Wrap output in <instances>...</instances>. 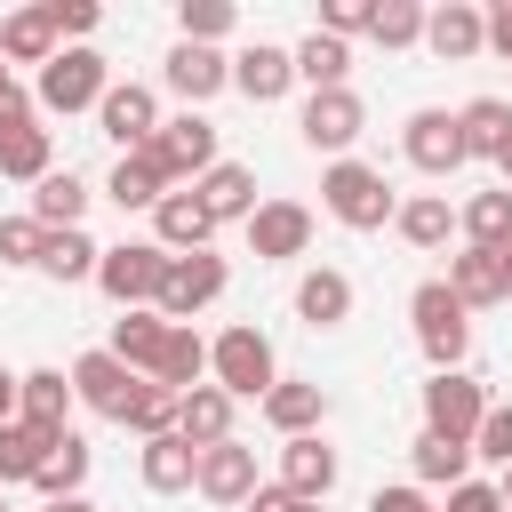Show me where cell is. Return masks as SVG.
<instances>
[{
  "mask_svg": "<svg viewBox=\"0 0 512 512\" xmlns=\"http://www.w3.org/2000/svg\"><path fill=\"white\" fill-rule=\"evenodd\" d=\"M480 24H488V48H496V56H512V0H496Z\"/></svg>",
  "mask_w": 512,
  "mask_h": 512,
  "instance_id": "f5cc1de1",
  "label": "cell"
},
{
  "mask_svg": "<svg viewBox=\"0 0 512 512\" xmlns=\"http://www.w3.org/2000/svg\"><path fill=\"white\" fill-rule=\"evenodd\" d=\"M496 168H504V192H512V136H504V152H496Z\"/></svg>",
  "mask_w": 512,
  "mask_h": 512,
  "instance_id": "9f6ffc18",
  "label": "cell"
},
{
  "mask_svg": "<svg viewBox=\"0 0 512 512\" xmlns=\"http://www.w3.org/2000/svg\"><path fill=\"white\" fill-rule=\"evenodd\" d=\"M160 80H168L184 104H208L216 88H232V64H224L216 48H192V40H176V48H168V64H160Z\"/></svg>",
  "mask_w": 512,
  "mask_h": 512,
  "instance_id": "ffe728a7",
  "label": "cell"
},
{
  "mask_svg": "<svg viewBox=\"0 0 512 512\" xmlns=\"http://www.w3.org/2000/svg\"><path fill=\"white\" fill-rule=\"evenodd\" d=\"M160 272H168V256H160L152 240H120V248H104V264H96V288H104L120 312H144V304L160 296Z\"/></svg>",
  "mask_w": 512,
  "mask_h": 512,
  "instance_id": "ba28073f",
  "label": "cell"
},
{
  "mask_svg": "<svg viewBox=\"0 0 512 512\" xmlns=\"http://www.w3.org/2000/svg\"><path fill=\"white\" fill-rule=\"evenodd\" d=\"M176 24H184V40H192V48H216V40L232 32V0H184V8H176Z\"/></svg>",
  "mask_w": 512,
  "mask_h": 512,
  "instance_id": "7bdbcfd3",
  "label": "cell"
},
{
  "mask_svg": "<svg viewBox=\"0 0 512 512\" xmlns=\"http://www.w3.org/2000/svg\"><path fill=\"white\" fill-rule=\"evenodd\" d=\"M104 56L96 48H56L48 64H40V112H88V104H104Z\"/></svg>",
  "mask_w": 512,
  "mask_h": 512,
  "instance_id": "52a82bcc",
  "label": "cell"
},
{
  "mask_svg": "<svg viewBox=\"0 0 512 512\" xmlns=\"http://www.w3.org/2000/svg\"><path fill=\"white\" fill-rule=\"evenodd\" d=\"M96 264H104V248H96L88 232H48V240H40V272L64 280V288H72V280H96Z\"/></svg>",
  "mask_w": 512,
  "mask_h": 512,
  "instance_id": "d6a6232c",
  "label": "cell"
},
{
  "mask_svg": "<svg viewBox=\"0 0 512 512\" xmlns=\"http://www.w3.org/2000/svg\"><path fill=\"white\" fill-rule=\"evenodd\" d=\"M248 248H256V264H288V256H304V248H312V208H296V200H256V216H248Z\"/></svg>",
  "mask_w": 512,
  "mask_h": 512,
  "instance_id": "30bf717a",
  "label": "cell"
},
{
  "mask_svg": "<svg viewBox=\"0 0 512 512\" xmlns=\"http://www.w3.org/2000/svg\"><path fill=\"white\" fill-rule=\"evenodd\" d=\"M496 496H504V512H512V464H504V480H496Z\"/></svg>",
  "mask_w": 512,
  "mask_h": 512,
  "instance_id": "6f0895ef",
  "label": "cell"
},
{
  "mask_svg": "<svg viewBox=\"0 0 512 512\" xmlns=\"http://www.w3.org/2000/svg\"><path fill=\"white\" fill-rule=\"evenodd\" d=\"M400 240L408 248H440L448 232H456V208H448V192H416V200H400Z\"/></svg>",
  "mask_w": 512,
  "mask_h": 512,
  "instance_id": "1f68e13d",
  "label": "cell"
},
{
  "mask_svg": "<svg viewBox=\"0 0 512 512\" xmlns=\"http://www.w3.org/2000/svg\"><path fill=\"white\" fill-rule=\"evenodd\" d=\"M280 488L304 496V504H320V496L336 488V448H328L320 432H296V440L280 448Z\"/></svg>",
  "mask_w": 512,
  "mask_h": 512,
  "instance_id": "d6986e66",
  "label": "cell"
},
{
  "mask_svg": "<svg viewBox=\"0 0 512 512\" xmlns=\"http://www.w3.org/2000/svg\"><path fill=\"white\" fill-rule=\"evenodd\" d=\"M232 392H216V384H192L184 400H176V440L184 448H216V440H232Z\"/></svg>",
  "mask_w": 512,
  "mask_h": 512,
  "instance_id": "7402d4cb",
  "label": "cell"
},
{
  "mask_svg": "<svg viewBox=\"0 0 512 512\" xmlns=\"http://www.w3.org/2000/svg\"><path fill=\"white\" fill-rule=\"evenodd\" d=\"M264 416H272V432H288V440H296V432H312V424L328 416V392H320V384H288V376H280V384L264 392Z\"/></svg>",
  "mask_w": 512,
  "mask_h": 512,
  "instance_id": "4dcf8cb0",
  "label": "cell"
},
{
  "mask_svg": "<svg viewBox=\"0 0 512 512\" xmlns=\"http://www.w3.org/2000/svg\"><path fill=\"white\" fill-rule=\"evenodd\" d=\"M64 416H72V376H64V368H32V376H16V424L64 440V432H72Z\"/></svg>",
  "mask_w": 512,
  "mask_h": 512,
  "instance_id": "5bb4252c",
  "label": "cell"
},
{
  "mask_svg": "<svg viewBox=\"0 0 512 512\" xmlns=\"http://www.w3.org/2000/svg\"><path fill=\"white\" fill-rule=\"evenodd\" d=\"M400 152H408V168H424V176H456V168H464V128H456V112H416L408 136H400Z\"/></svg>",
  "mask_w": 512,
  "mask_h": 512,
  "instance_id": "4fadbf2b",
  "label": "cell"
},
{
  "mask_svg": "<svg viewBox=\"0 0 512 512\" xmlns=\"http://www.w3.org/2000/svg\"><path fill=\"white\" fill-rule=\"evenodd\" d=\"M472 456H488V464H512V408H488V416H480V432H472Z\"/></svg>",
  "mask_w": 512,
  "mask_h": 512,
  "instance_id": "7dc6e473",
  "label": "cell"
},
{
  "mask_svg": "<svg viewBox=\"0 0 512 512\" xmlns=\"http://www.w3.org/2000/svg\"><path fill=\"white\" fill-rule=\"evenodd\" d=\"M192 488H200L208 504H248V496H256V448H240V440H216V448H200V472H192Z\"/></svg>",
  "mask_w": 512,
  "mask_h": 512,
  "instance_id": "9a60e30c",
  "label": "cell"
},
{
  "mask_svg": "<svg viewBox=\"0 0 512 512\" xmlns=\"http://www.w3.org/2000/svg\"><path fill=\"white\" fill-rule=\"evenodd\" d=\"M48 448H56L48 432H32V424H0V488H16V480H32Z\"/></svg>",
  "mask_w": 512,
  "mask_h": 512,
  "instance_id": "ab89813d",
  "label": "cell"
},
{
  "mask_svg": "<svg viewBox=\"0 0 512 512\" xmlns=\"http://www.w3.org/2000/svg\"><path fill=\"white\" fill-rule=\"evenodd\" d=\"M0 424H16V376L0 368Z\"/></svg>",
  "mask_w": 512,
  "mask_h": 512,
  "instance_id": "db71d44e",
  "label": "cell"
},
{
  "mask_svg": "<svg viewBox=\"0 0 512 512\" xmlns=\"http://www.w3.org/2000/svg\"><path fill=\"white\" fill-rule=\"evenodd\" d=\"M128 432H136V440H160V432H176V392L144 376V392H136V408H128Z\"/></svg>",
  "mask_w": 512,
  "mask_h": 512,
  "instance_id": "b9f144b4",
  "label": "cell"
},
{
  "mask_svg": "<svg viewBox=\"0 0 512 512\" xmlns=\"http://www.w3.org/2000/svg\"><path fill=\"white\" fill-rule=\"evenodd\" d=\"M144 160L168 176V192H176L184 176L200 184V176L216 168V128H208L200 112H184V120H160V128H152V144H144Z\"/></svg>",
  "mask_w": 512,
  "mask_h": 512,
  "instance_id": "5b68a950",
  "label": "cell"
},
{
  "mask_svg": "<svg viewBox=\"0 0 512 512\" xmlns=\"http://www.w3.org/2000/svg\"><path fill=\"white\" fill-rule=\"evenodd\" d=\"M40 224L32 216H0V264H40Z\"/></svg>",
  "mask_w": 512,
  "mask_h": 512,
  "instance_id": "ee69618b",
  "label": "cell"
},
{
  "mask_svg": "<svg viewBox=\"0 0 512 512\" xmlns=\"http://www.w3.org/2000/svg\"><path fill=\"white\" fill-rule=\"evenodd\" d=\"M368 16H376V0H328L312 32H328V40H352V32H368Z\"/></svg>",
  "mask_w": 512,
  "mask_h": 512,
  "instance_id": "f6af8a7d",
  "label": "cell"
},
{
  "mask_svg": "<svg viewBox=\"0 0 512 512\" xmlns=\"http://www.w3.org/2000/svg\"><path fill=\"white\" fill-rule=\"evenodd\" d=\"M0 512H8V504H0Z\"/></svg>",
  "mask_w": 512,
  "mask_h": 512,
  "instance_id": "91938a15",
  "label": "cell"
},
{
  "mask_svg": "<svg viewBox=\"0 0 512 512\" xmlns=\"http://www.w3.org/2000/svg\"><path fill=\"white\" fill-rule=\"evenodd\" d=\"M0 176H16V184H40L48 176V128L40 120L0 128Z\"/></svg>",
  "mask_w": 512,
  "mask_h": 512,
  "instance_id": "d590c367",
  "label": "cell"
},
{
  "mask_svg": "<svg viewBox=\"0 0 512 512\" xmlns=\"http://www.w3.org/2000/svg\"><path fill=\"white\" fill-rule=\"evenodd\" d=\"M456 128H464V160H496L504 136H512V104H504V96H472V104L456 112Z\"/></svg>",
  "mask_w": 512,
  "mask_h": 512,
  "instance_id": "83f0119b",
  "label": "cell"
},
{
  "mask_svg": "<svg viewBox=\"0 0 512 512\" xmlns=\"http://www.w3.org/2000/svg\"><path fill=\"white\" fill-rule=\"evenodd\" d=\"M80 216H88V184H80L72 168H48V176L32 184V224H40V232H80Z\"/></svg>",
  "mask_w": 512,
  "mask_h": 512,
  "instance_id": "cb8c5ba5",
  "label": "cell"
},
{
  "mask_svg": "<svg viewBox=\"0 0 512 512\" xmlns=\"http://www.w3.org/2000/svg\"><path fill=\"white\" fill-rule=\"evenodd\" d=\"M320 200H328V216H336L344 232H384V224L400 216V192H392L384 168H368V160H336V168L320 176Z\"/></svg>",
  "mask_w": 512,
  "mask_h": 512,
  "instance_id": "6da1fadb",
  "label": "cell"
},
{
  "mask_svg": "<svg viewBox=\"0 0 512 512\" xmlns=\"http://www.w3.org/2000/svg\"><path fill=\"white\" fill-rule=\"evenodd\" d=\"M408 320H416V344H424V360H432V368H456V360H464L472 320H464V304L448 296V280H424V288L408 296Z\"/></svg>",
  "mask_w": 512,
  "mask_h": 512,
  "instance_id": "277c9868",
  "label": "cell"
},
{
  "mask_svg": "<svg viewBox=\"0 0 512 512\" xmlns=\"http://www.w3.org/2000/svg\"><path fill=\"white\" fill-rule=\"evenodd\" d=\"M504 304H512V288H504Z\"/></svg>",
  "mask_w": 512,
  "mask_h": 512,
  "instance_id": "680465c9",
  "label": "cell"
},
{
  "mask_svg": "<svg viewBox=\"0 0 512 512\" xmlns=\"http://www.w3.org/2000/svg\"><path fill=\"white\" fill-rule=\"evenodd\" d=\"M296 128H304L312 152H344V144L368 128V112H360L352 88H320V96H304V120H296Z\"/></svg>",
  "mask_w": 512,
  "mask_h": 512,
  "instance_id": "7c38bea8",
  "label": "cell"
},
{
  "mask_svg": "<svg viewBox=\"0 0 512 512\" xmlns=\"http://www.w3.org/2000/svg\"><path fill=\"white\" fill-rule=\"evenodd\" d=\"M192 200H200L216 224H248V216H256V176H248L240 160H216V168L192 184Z\"/></svg>",
  "mask_w": 512,
  "mask_h": 512,
  "instance_id": "603a6c76",
  "label": "cell"
},
{
  "mask_svg": "<svg viewBox=\"0 0 512 512\" xmlns=\"http://www.w3.org/2000/svg\"><path fill=\"white\" fill-rule=\"evenodd\" d=\"M152 384H168L176 400H184L192 384H208V344H200L192 328H168V344H160V368H152Z\"/></svg>",
  "mask_w": 512,
  "mask_h": 512,
  "instance_id": "f546056e",
  "label": "cell"
},
{
  "mask_svg": "<svg viewBox=\"0 0 512 512\" xmlns=\"http://www.w3.org/2000/svg\"><path fill=\"white\" fill-rule=\"evenodd\" d=\"M408 464H416V488H456V480L472 472V448H464V440H432V432H416Z\"/></svg>",
  "mask_w": 512,
  "mask_h": 512,
  "instance_id": "836d02e7",
  "label": "cell"
},
{
  "mask_svg": "<svg viewBox=\"0 0 512 512\" xmlns=\"http://www.w3.org/2000/svg\"><path fill=\"white\" fill-rule=\"evenodd\" d=\"M504 288H512V272H504V248H464V256H448V296L472 312V304H504Z\"/></svg>",
  "mask_w": 512,
  "mask_h": 512,
  "instance_id": "44dd1931",
  "label": "cell"
},
{
  "mask_svg": "<svg viewBox=\"0 0 512 512\" xmlns=\"http://www.w3.org/2000/svg\"><path fill=\"white\" fill-rule=\"evenodd\" d=\"M480 416H488V392H480L464 368H432V384H424V432H432V440H464V448H472Z\"/></svg>",
  "mask_w": 512,
  "mask_h": 512,
  "instance_id": "8992f818",
  "label": "cell"
},
{
  "mask_svg": "<svg viewBox=\"0 0 512 512\" xmlns=\"http://www.w3.org/2000/svg\"><path fill=\"white\" fill-rule=\"evenodd\" d=\"M56 56V24H48V8H16V16H0V64H48Z\"/></svg>",
  "mask_w": 512,
  "mask_h": 512,
  "instance_id": "f1b7e54d",
  "label": "cell"
},
{
  "mask_svg": "<svg viewBox=\"0 0 512 512\" xmlns=\"http://www.w3.org/2000/svg\"><path fill=\"white\" fill-rule=\"evenodd\" d=\"M160 344H168V320H160V312H120V320H112V344H104V352H112L120 368L152 376V368H160Z\"/></svg>",
  "mask_w": 512,
  "mask_h": 512,
  "instance_id": "484cf974",
  "label": "cell"
},
{
  "mask_svg": "<svg viewBox=\"0 0 512 512\" xmlns=\"http://www.w3.org/2000/svg\"><path fill=\"white\" fill-rule=\"evenodd\" d=\"M456 224L472 232V248H504V240H512V192H504V184H496V192H472Z\"/></svg>",
  "mask_w": 512,
  "mask_h": 512,
  "instance_id": "74e56055",
  "label": "cell"
},
{
  "mask_svg": "<svg viewBox=\"0 0 512 512\" xmlns=\"http://www.w3.org/2000/svg\"><path fill=\"white\" fill-rule=\"evenodd\" d=\"M96 120H104V136H112L120 152H144V144H152V128H160V104H152V88L120 80V88H104Z\"/></svg>",
  "mask_w": 512,
  "mask_h": 512,
  "instance_id": "e0dca14e",
  "label": "cell"
},
{
  "mask_svg": "<svg viewBox=\"0 0 512 512\" xmlns=\"http://www.w3.org/2000/svg\"><path fill=\"white\" fill-rule=\"evenodd\" d=\"M48 512H96V504H88V496H56Z\"/></svg>",
  "mask_w": 512,
  "mask_h": 512,
  "instance_id": "11a10c76",
  "label": "cell"
},
{
  "mask_svg": "<svg viewBox=\"0 0 512 512\" xmlns=\"http://www.w3.org/2000/svg\"><path fill=\"white\" fill-rule=\"evenodd\" d=\"M120 208H160V192H168V176L144 160V152H120V168H112V184H104Z\"/></svg>",
  "mask_w": 512,
  "mask_h": 512,
  "instance_id": "f35d334b",
  "label": "cell"
},
{
  "mask_svg": "<svg viewBox=\"0 0 512 512\" xmlns=\"http://www.w3.org/2000/svg\"><path fill=\"white\" fill-rule=\"evenodd\" d=\"M16 120H32V96L16 88V72L0 64V128H16Z\"/></svg>",
  "mask_w": 512,
  "mask_h": 512,
  "instance_id": "f907efd6",
  "label": "cell"
},
{
  "mask_svg": "<svg viewBox=\"0 0 512 512\" xmlns=\"http://www.w3.org/2000/svg\"><path fill=\"white\" fill-rule=\"evenodd\" d=\"M368 512H432V496L408 480V488H376V496H368Z\"/></svg>",
  "mask_w": 512,
  "mask_h": 512,
  "instance_id": "681fc988",
  "label": "cell"
},
{
  "mask_svg": "<svg viewBox=\"0 0 512 512\" xmlns=\"http://www.w3.org/2000/svg\"><path fill=\"white\" fill-rule=\"evenodd\" d=\"M368 40H384V48H416V40H424V8H416V0H376Z\"/></svg>",
  "mask_w": 512,
  "mask_h": 512,
  "instance_id": "60d3db41",
  "label": "cell"
},
{
  "mask_svg": "<svg viewBox=\"0 0 512 512\" xmlns=\"http://www.w3.org/2000/svg\"><path fill=\"white\" fill-rule=\"evenodd\" d=\"M40 8H48V24H56V40H88V32H96V16H104L96 0H40Z\"/></svg>",
  "mask_w": 512,
  "mask_h": 512,
  "instance_id": "bcb514c9",
  "label": "cell"
},
{
  "mask_svg": "<svg viewBox=\"0 0 512 512\" xmlns=\"http://www.w3.org/2000/svg\"><path fill=\"white\" fill-rule=\"evenodd\" d=\"M288 56H296V80H312V96L344 88V72H352V48L328 40V32H304V48H288Z\"/></svg>",
  "mask_w": 512,
  "mask_h": 512,
  "instance_id": "8d00e7d4",
  "label": "cell"
},
{
  "mask_svg": "<svg viewBox=\"0 0 512 512\" xmlns=\"http://www.w3.org/2000/svg\"><path fill=\"white\" fill-rule=\"evenodd\" d=\"M208 376H216V392H232V400H264L272 384H280V368H272V336L264 328H224L216 344H208Z\"/></svg>",
  "mask_w": 512,
  "mask_h": 512,
  "instance_id": "7a4b0ae2",
  "label": "cell"
},
{
  "mask_svg": "<svg viewBox=\"0 0 512 512\" xmlns=\"http://www.w3.org/2000/svg\"><path fill=\"white\" fill-rule=\"evenodd\" d=\"M296 320H304V328H344V320H352V280H344L336 264L304 272V280H296Z\"/></svg>",
  "mask_w": 512,
  "mask_h": 512,
  "instance_id": "d4e9b609",
  "label": "cell"
},
{
  "mask_svg": "<svg viewBox=\"0 0 512 512\" xmlns=\"http://www.w3.org/2000/svg\"><path fill=\"white\" fill-rule=\"evenodd\" d=\"M232 88H240L248 104H280V96L296 88V56H288V48H272V40L240 48V56H232Z\"/></svg>",
  "mask_w": 512,
  "mask_h": 512,
  "instance_id": "ac0fdd59",
  "label": "cell"
},
{
  "mask_svg": "<svg viewBox=\"0 0 512 512\" xmlns=\"http://www.w3.org/2000/svg\"><path fill=\"white\" fill-rule=\"evenodd\" d=\"M136 472H144V488H152V496H184V488H192V472H200V448H184L176 432H160V440H144Z\"/></svg>",
  "mask_w": 512,
  "mask_h": 512,
  "instance_id": "4316f807",
  "label": "cell"
},
{
  "mask_svg": "<svg viewBox=\"0 0 512 512\" xmlns=\"http://www.w3.org/2000/svg\"><path fill=\"white\" fill-rule=\"evenodd\" d=\"M136 392H144V376H136V368H120L112 352H80V360H72V400H80V408H96V416L128 424Z\"/></svg>",
  "mask_w": 512,
  "mask_h": 512,
  "instance_id": "9c48e42d",
  "label": "cell"
},
{
  "mask_svg": "<svg viewBox=\"0 0 512 512\" xmlns=\"http://www.w3.org/2000/svg\"><path fill=\"white\" fill-rule=\"evenodd\" d=\"M448 512H504V496H496L488 480H456V488H448Z\"/></svg>",
  "mask_w": 512,
  "mask_h": 512,
  "instance_id": "c3c4849f",
  "label": "cell"
},
{
  "mask_svg": "<svg viewBox=\"0 0 512 512\" xmlns=\"http://www.w3.org/2000/svg\"><path fill=\"white\" fill-rule=\"evenodd\" d=\"M80 480H88V440L80 432H64L48 456H40V472H32V488L56 504V496H80Z\"/></svg>",
  "mask_w": 512,
  "mask_h": 512,
  "instance_id": "e575fe53",
  "label": "cell"
},
{
  "mask_svg": "<svg viewBox=\"0 0 512 512\" xmlns=\"http://www.w3.org/2000/svg\"><path fill=\"white\" fill-rule=\"evenodd\" d=\"M424 48H432L440 64H464V56H480V48H488V24H480V8H472V0H440V8H424Z\"/></svg>",
  "mask_w": 512,
  "mask_h": 512,
  "instance_id": "2e32d148",
  "label": "cell"
},
{
  "mask_svg": "<svg viewBox=\"0 0 512 512\" xmlns=\"http://www.w3.org/2000/svg\"><path fill=\"white\" fill-rule=\"evenodd\" d=\"M248 512H320V504H304V496H288L280 480H272V488L256 480V496H248Z\"/></svg>",
  "mask_w": 512,
  "mask_h": 512,
  "instance_id": "816d5d0a",
  "label": "cell"
},
{
  "mask_svg": "<svg viewBox=\"0 0 512 512\" xmlns=\"http://www.w3.org/2000/svg\"><path fill=\"white\" fill-rule=\"evenodd\" d=\"M208 240H216V216H208L184 184L160 192V208H152V248H160V256H200Z\"/></svg>",
  "mask_w": 512,
  "mask_h": 512,
  "instance_id": "8fae6325",
  "label": "cell"
},
{
  "mask_svg": "<svg viewBox=\"0 0 512 512\" xmlns=\"http://www.w3.org/2000/svg\"><path fill=\"white\" fill-rule=\"evenodd\" d=\"M224 280H232V272H224V256H208V248H200V256H168L152 312H160L168 328H192V312H200V304H216V296H224Z\"/></svg>",
  "mask_w": 512,
  "mask_h": 512,
  "instance_id": "3957f363",
  "label": "cell"
}]
</instances>
